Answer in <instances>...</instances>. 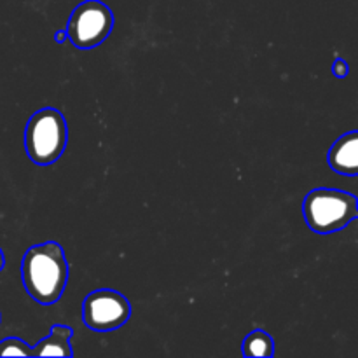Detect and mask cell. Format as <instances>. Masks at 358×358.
<instances>
[{
  "label": "cell",
  "instance_id": "6da1fadb",
  "mask_svg": "<svg viewBox=\"0 0 358 358\" xmlns=\"http://www.w3.org/2000/svg\"><path fill=\"white\" fill-rule=\"evenodd\" d=\"M21 280L28 296L42 306L58 303L69 282V262L56 241L34 245L21 261Z\"/></svg>",
  "mask_w": 358,
  "mask_h": 358
},
{
  "label": "cell",
  "instance_id": "7a4b0ae2",
  "mask_svg": "<svg viewBox=\"0 0 358 358\" xmlns=\"http://www.w3.org/2000/svg\"><path fill=\"white\" fill-rule=\"evenodd\" d=\"M303 215L313 233H338L358 219V198L341 189H313L304 198Z\"/></svg>",
  "mask_w": 358,
  "mask_h": 358
},
{
  "label": "cell",
  "instance_id": "3957f363",
  "mask_svg": "<svg viewBox=\"0 0 358 358\" xmlns=\"http://www.w3.org/2000/svg\"><path fill=\"white\" fill-rule=\"evenodd\" d=\"M69 142V126L59 110L52 107L41 108L28 121L24 129V149L37 166L56 163L65 152Z\"/></svg>",
  "mask_w": 358,
  "mask_h": 358
},
{
  "label": "cell",
  "instance_id": "277c9868",
  "mask_svg": "<svg viewBox=\"0 0 358 358\" xmlns=\"http://www.w3.org/2000/svg\"><path fill=\"white\" fill-rule=\"evenodd\" d=\"M114 28V14L100 0H84L73 9L66 34L79 49H93L103 44Z\"/></svg>",
  "mask_w": 358,
  "mask_h": 358
},
{
  "label": "cell",
  "instance_id": "5b68a950",
  "mask_svg": "<svg viewBox=\"0 0 358 358\" xmlns=\"http://www.w3.org/2000/svg\"><path fill=\"white\" fill-rule=\"evenodd\" d=\"M131 317V304L121 292L98 289L87 294L83 303V320L94 332H112Z\"/></svg>",
  "mask_w": 358,
  "mask_h": 358
},
{
  "label": "cell",
  "instance_id": "8992f818",
  "mask_svg": "<svg viewBox=\"0 0 358 358\" xmlns=\"http://www.w3.org/2000/svg\"><path fill=\"white\" fill-rule=\"evenodd\" d=\"M327 163L336 173L358 177V129L345 133L332 143Z\"/></svg>",
  "mask_w": 358,
  "mask_h": 358
},
{
  "label": "cell",
  "instance_id": "52a82bcc",
  "mask_svg": "<svg viewBox=\"0 0 358 358\" xmlns=\"http://www.w3.org/2000/svg\"><path fill=\"white\" fill-rule=\"evenodd\" d=\"M72 336L73 331L69 325H52L48 338L31 348V357H73L72 345H70Z\"/></svg>",
  "mask_w": 358,
  "mask_h": 358
},
{
  "label": "cell",
  "instance_id": "ba28073f",
  "mask_svg": "<svg viewBox=\"0 0 358 358\" xmlns=\"http://www.w3.org/2000/svg\"><path fill=\"white\" fill-rule=\"evenodd\" d=\"M243 355L262 358L273 357L275 355V341L266 331L255 329L243 339Z\"/></svg>",
  "mask_w": 358,
  "mask_h": 358
},
{
  "label": "cell",
  "instance_id": "9c48e42d",
  "mask_svg": "<svg viewBox=\"0 0 358 358\" xmlns=\"http://www.w3.org/2000/svg\"><path fill=\"white\" fill-rule=\"evenodd\" d=\"M0 357H31V348L20 338H6L0 341Z\"/></svg>",
  "mask_w": 358,
  "mask_h": 358
},
{
  "label": "cell",
  "instance_id": "30bf717a",
  "mask_svg": "<svg viewBox=\"0 0 358 358\" xmlns=\"http://www.w3.org/2000/svg\"><path fill=\"white\" fill-rule=\"evenodd\" d=\"M348 63L345 62V59L341 58H336L334 65H332V73H334L336 77H339V79H343V77L348 76Z\"/></svg>",
  "mask_w": 358,
  "mask_h": 358
},
{
  "label": "cell",
  "instance_id": "8fae6325",
  "mask_svg": "<svg viewBox=\"0 0 358 358\" xmlns=\"http://www.w3.org/2000/svg\"><path fill=\"white\" fill-rule=\"evenodd\" d=\"M66 38H69V34H66V30H58V31H56L55 41L58 42V44H63V42H65Z\"/></svg>",
  "mask_w": 358,
  "mask_h": 358
},
{
  "label": "cell",
  "instance_id": "7c38bea8",
  "mask_svg": "<svg viewBox=\"0 0 358 358\" xmlns=\"http://www.w3.org/2000/svg\"><path fill=\"white\" fill-rule=\"evenodd\" d=\"M3 264H6V259H3V252L0 250V271L3 269Z\"/></svg>",
  "mask_w": 358,
  "mask_h": 358
}]
</instances>
